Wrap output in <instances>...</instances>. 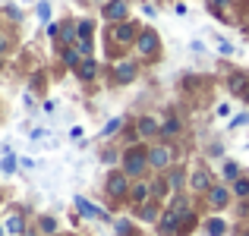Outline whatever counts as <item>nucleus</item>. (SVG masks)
Instances as JSON below:
<instances>
[{"label": "nucleus", "mask_w": 249, "mask_h": 236, "mask_svg": "<svg viewBox=\"0 0 249 236\" xmlns=\"http://www.w3.org/2000/svg\"><path fill=\"white\" fill-rule=\"evenodd\" d=\"M237 173H240L237 164H224V180H237Z\"/></svg>", "instance_id": "nucleus-13"}, {"label": "nucleus", "mask_w": 249, "mask_h": 236, "mask_svg": "<svg viewBox=\"0 0 249 236\" xmlns=\"http://www.w3.org/2000/svg\"><path fill=\"white\" fill-rule=\"evenodd\" d=\"M133 76H136V67H133V63H120V67H117V82H129Z\"/></svg>", "instance_id": "nucleus-6"}, {"label": "nucleus", "mask_w": 249, "mask_h": 236, "mask_svg": "<svg viewBox=\"0 0 249 236\" xmlns=\"http://www.w3.org/2000/svg\"><path fill=\"white\" fill-rule=\"evenodd\" d=\"M155 129H158V123H155V120H148V117H145V120H139V133L142 135H152Z\"/></svg>", "instance_id": "nucleus-9"}, {"label": "nucleus", "mask_w": 249, "mask_h": 236, "mask_svg": "<svg viewBox=\"0 0 249 236\" xmlns=\"http://www.w3.org/2000/svg\"><path fill=\"white\" fill-rule=\"evenodd\" d=\"M104 16H107V19H120V16H126V0H117V3H110L107 10H104Z\"/></svg>", "instance_id": "nucleus-5"}, {"label": "nucleus", "mask_w": 249, "mask_h": 236, "mask_svg": "<svg viewBox=\"0 0 249 236\" xmlns=\"http://www.w3.org/2000/svg\"><path fill=\"white\" fill-rule=\"evenodd\" d=\"M224 230H227V227H224V220H218V218H214V220H208V233H212V236H221Z\"/></svg>", "instance_id": "nucleus-10"}, {"label": "nucleus", "mask_w": 249, "mask_h": 236, "mask_svg": "<svg viewBox=\"0 0 249 236\" xmlns=\"http://www.w3.org/2000/svg\"><path fill=\"white\" fill-rule=\"evenodd\" d=\"M148 161H152V167H167V161H170V152H167V148H155Z\"/></svg>", "instance_id": "nucleus-4"}, {"label": "nucleus", "mask_w": 249, "mask_h": 236, "mask_svg": "<svg viewBox=\"0 0 249 236\" xmlns=\"http://www.w3.org/2000/svg\"><path fill=\"white\" fill-rule=\"evenodd\" d=\"M193 186L196 189H208V173H205V170H199V173L193 176Z\"/></svg>", "instance_id": "nucleus-11"}, {"label": "nucleus", "mask_w": 249, "mask_h": 236, "mask_svg": "<svg viewBox=\"0 0 249 236\" xmlns=\"http://www.w3.org/2000/svg\"><path fill=\"white\" fill-rule=\"evenodd\" d=\"M91 76H95V63H85V67H82V79H91Z\"/></svg>", "instance_id": "nucleus-17"}, {"label": "nucleus", "mask_w": 249, "mask_h": 236, "mask_svg": "<svg viewBox=\"0 0 249 236\" xmlns=\"http://www.w3.org/2000/svg\"><path fill=\"white\" fill-rule=\"evenodd\" d=\"M155 48H158V38H155L152 32H142V38H139V51H142V54H152Z\"/></svg>", "instance_id": "nucleus-3"}, {"label": "nucleus", "mask_w": 249, "mask_h": 236, "mask_svg": "<svg viewBox=\"0 0 249 236\" xmlns=\"http://www.w3.org/2000/svg\"><path fill=\"white\" fill-rule=\"evenodd\" d=\"M107 192H110V199H120V195L126 192V173H114V176H110Z\"/></svg>", "instance_id": "nucleus-2"}, {"label": "nucleus", "mask_w": 249, "mask_h": 236, "mask_svg": "<svg viewBox=\"0 0 249 236\" xmlns=\"http://www.w3.org/2000/svg\"><path fill=\"white\" fill-rule=\"evenodd\" d=\"M145 164H148V157L142 154V152H129L126 161H123V167H126L129 176H136V173H142V170H145Z\"/></svg>", "instance_id": "nucleus-1"}, {"label": "nucleus", "mask_w": 249, "mask_h": 236, "mask_svg": "<svg viewBox=\"0 0 249 236\" xmlns=\"http://www.w3.org/2000/svg\"><path fill=\"white\" fill-rule=\"evenodd\" d=\"M145 195H148V186H136L133 189V202H145Z\"/></svg>", "instance_id": "nucleus-14"}, {"label": "nucleus", "mask_w": 249, "mask_h": 236, "mask_svg": "<svg viewBox=\"0 0 249 236\" xmlns=\"http://www.w3.org/2000/svg\"><path fill=\"white\" fill-rule=\"evenodd\" d=\"M114 38L117 41H133V29H129V25H117V32H114Z\"/></svg>", "instance_id": "nucleus-8"}, {"label": "nucleus", "mask_w": 249, "mask_h": 236, "mask_svg": "<svg viewBox=\"0 0 249 236\" xmlns=\"http://www.w3.org/2000/svg\"><path fill=\"white\" fill-rule=\"evenodd\" d=\"M212 205L214 208H221V205H227V189H212Z\"/></svg>", "instance_id": "nucleus-7"}, {"label": "nucleus", "mask_w": 249, "mask_h": 236, "mask_svg": "<svg viewBox=\"0 0 249 236\" xmlns=\"http://www.w3.org/2000/svg\"><path fill=\"white\" fill-rule=\"evenodd\" d=\"M233 192H237V195H249V180H237Z\"/></svg>", "instance_id": "nucleus-15"}, {"label": "nucleus", "mask_w": 249, "mask_h": 236, "mask_svg": "<svg viewBox=\"0 0 249 236\" xmlns=\"http://www.w3.org/2000/svg\"><path fill=\"white\" fill-rule=\"evenodd\" d=\"M117 233H120V236L129 233V224H126V220H120V224H117Z\"/></svg>", "instance_id": "nucleus-19"}, {"label": "nucleus", "mask_w": 249, "mask_h": 236, "mask_svg": "<svg viewBox=\"0 0 249 236\" xmlns=\"http://www.w3.org/2000/svg\"><path fill=\"white\" fill-rule=\"evenodd\" d=\"M177 129H180V123H177V120H170L167 126H164V133H177Z\"/></svg>", "instance_id": "nucleus-20"}, {"label": "nucleus", "mask_w": 249, "mask_h": 236, "mask_svg": "<svg viewBox=\"0 0 249 236\" xmlns=\"http://www.w3.org/2000/svg\"><path fill=\"white\" fill-rule=\"evenodd\" d=\"M6 230H10V233H22V220H19L16 214H13V218L6 220Z\"/></svg>", "instance_id": "nucleus-12"}, {"label": "nucleus", "mask_w": 249, "mask_h": 236, "mask_svg": "<svg viewBox=\"0 0 249 236\" xmlns=\"http://www.w3.org/2000/svg\"><path fill=\"white\" fill-rule=\"evenodd\" d=\"M41 230H44V233H54V230H57V220L44 218V220H41Z\"/></svg>", "instance_id": "nucleus-16"}, {"label": "nucleus", "mask_w": 249, "mask_h": 236, "mask_svg": "<svg viewBox=\"0 0 249 236\" xmlns=\"http://www.w3.org/2000/svg\"><path fill=\"white\" fill-rule=\"evenodd\" d=\"M117 126H120V120H110V123H107V126H104V135H110V133H114V129H117Z\"/></svg>", "instance_id": "nucleus-18"}]
</instances>
